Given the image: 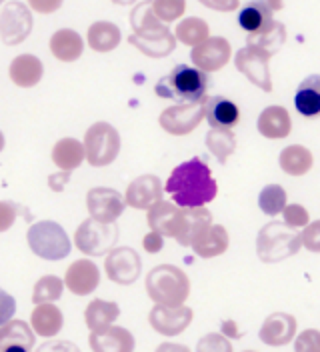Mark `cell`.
<instances>
[{"label": "cell", "mask_w": 320, "mask_h": 352, "mask_svg": "<svg viewBox=\"0 0 320 352\" xmlns=\"http://www.w3.org/2000/svg\"><path fill=\"white\" fill-rule=\"evenodd\" d=\"M164 190L178 206H204L218 195V182L213 178L209 164L194 156L172 170Z\"/></svg>", "instance_id": "cell-1"}, {"label": "cell", "mask_w": 320, "mask_h": 352, "mask_svg": "<svg viewBox=\"0 0 320 352\" xmlns=\"http://www.w3.org/2000/svg\"><path fill=\"white\" fill-rule=\"evenodd\" d=\"M209 90V72L196 66L178 65L172 68L167 76H162L154 92L160 98L178 100V102H198L206 98Z\"/></svg>", "instance_id": "cell-2"}, {"label": "cell", "mask_w": 320, "mask_h": 352, "mask_svg": "<svg viewBox=\"0 0 320 352\" xmlns=\"http://www.w3.org/2000/svg\"><path fill=\"white\" fill-rule=\"evenodd\" d=\"M147 292L154 305H184L191 294V280L178 266L160 264L147 274Z\"/></svg>", "instance_id": "cell-3"}, {"label": "cell", "mask_w": 320, "mask_h": 352, "mask_svg": "<svg viewBox=\"0 0 320 352\" xmlns=\"http://www.w3.org/2000/svg\"><path fill=\"white\" fill-rule=\"evenodd\" d=\"M302 248L299 230L290 228L286 222L273 220L264 224L256 236V254L262 263H282L295 256Z\"/></svg>", "instance_id": "cell-4"}, {"label": "cell", "mask_w": 320, "mask_h": 352, "mask_svg": "<svg viewBox=\"0 0 320 352\" xmlns=\"http://www.w3.org/2000/svg\"><path fill=\"white\" fill-rule=\"evenodd\" d=\"M26 241L30 250L44 261H63L70 254L72 242L58 222L41 220L28 228Z\"/></svg>", "instance_id": "cell-5"}, {"label": "cell", "mask_w": 320, "mask_h": 352, "mask_svg": "<svg viewBox=\"0 0 320 352\" xmlns=\"http://www.w3.org/2000/svg\"><path fill=\"white\" fill-rule=\"evenodd\" d=\"M83 144L90 166H108L120 154V134L108 122H94L86 131Z\"/></svg>", "instance_id": "cell-6"}, {"label": "cell", "mask_w": 320, "mask_h": 352, "mask_svg": "<svg viewBox=\"0 0 320 352\" xmlns=\"http://www.w3.org/2000/svg\"><path fill=\"white\" fill-rule=\"evenodd\" d=\"M118 241V228L114 222H100L96 219H86L74 234V244L81 252L88 256H100L114 248Z\"/></svg>", "instance_id": "cell-7"}, {"label": "cell", "mask_w": 320, "mask_h": 352, "mask_svg": "<svg viewBox=\"0 0 320 352\" xmlns=\"http://www.w3.org/2000/svg\"><path fill=\"white\" fill-rule=\"evenodd\" d=\"M32 12L19 0L6 2L0 6V41L6 46L24 43L32 32Z\"/></svg>", "instance_id": "cell-8"}, {"label": "cell", "mask_w": 320, "mask_h": 352, "mask_svg": "<svg viewBox=\"0 0 320 352\" xmlns=\"http://www.w3.org/2000/svg\"><path fill=\"white\" fill-rule=\"evenodd\" d=\"M270 58L273 54L246 44L235 54V66L240 74H244L256 88L264 92H273V78H270Z\"/></svg>", "instance_id": "cell-9"}, {"label": "cell", "mask_w": 320, "mask_h": 352, "mask_svg": "<svg viewBox=\"0 0 320 352\" xmlns=\"http://www.w3.org/2000/svg\"><path fill=\"white\" fill-rule=\"evenodd\" d=\"M204 100L180 102V104H174L171 109H164L160 112L158 124L162 126V131L169 132L172 136H186V134H191L192 131L198 129V124L204 118Z\"/></svg>", "instance_id": "cell-10"}, {"label": "cell", "mask_w": 320, "mask_h": 352, "mask_svg": "<svg viewBox=\"0 0 320 352\" xmlns=\"http://www.w3.org/2000/svg\"><path fill=\"white\" fill-rule=\"evenodd\" d=\"M140 270H142V261L138 252L130 246L112 248L105 261V272H107L108 280L116 285L127 286L136 283V278L140 276Z\"/></svg>", "instance_id": "cell-11"}, {"label": "cell", "mask_w": 320, "mask_h": 352, "mask_svg": "<svg viewBox=\"0 0 320 352\" xmlns=\"http://www.w3.org/2000/svg\"><path fill=\"white\" fill-rule=\"evenodd\" d=\"M233 46L224 36H209L206 41L192 46V65L204 72H218L231 63Z\"/></svg>", "instance_id": "cell-12"}, {"label": "cell", "mask_w": 320, "mask_h": 352, "mask_svg": "<svg viewBox=\"0 0 320 352\" xmlns=\"http://www.w3.org/2000/svg\"><path fill=\"white\" fill-rule=\"evenodd\" d=\"M194 312L192 308L184 305L167 307V305H156L150 310L149 322L152 329L162 336H178L191 327Z\"/></svg>", "instance_id": "cell-13"}, {"label": "cell", "mask_w": 320, "mask_h": 352, "mask_svg": "<svg viewBox=\"0 0 320 352\" xmlns=\"http://www.w3.org/2000/svg\"><path fill=\"white\" fill-rule=\"evenodd\" d=\"M86 206H88V212L92 219L100 220V222H116V219H120L125 212L127 200L114 188L96 186V188L88 190Z\"/></svg>", "instance_id": "cell-14"}, {"label": "cell", "mask_w": 320, "mask_h": 352, "mask_svg": "<svg viewBox=\"0 0 320 352\" xmlns=\"http://www.w3.org/2000/svg\"><path fill=\"white\" fill-rule=\"evenodd\" d=\"M128 43L132 44L136 50H140L145 56H149V58H164V56H169V54L174 52L178 41L174 36V32H171V28L164 24L162 28L147 32V34L132 32L128 36Z\"/></svg>", "instance_id": "cell-15"}, {"label": "cell", "mask_w": 320, "mask_h": 352, "mask_svg": "<svg viewBox=\"0 0 320 352\" xmlns=\"http://www.w3.org/2000/svg\"><path fill=\"white\" fill-rule=\"evenodd\" d=\"M162 195H164V186H162L160 178L154 175H142L128 184L125 200L132 208L149 210L152 204L162 200Z\"/></svg>", "instance_id": "cell-16"}, {"label": "cell", "mask_w": 320, "mask_h": 352, "mask_svg": "<svg viewBox=\"0 0 320 352\" xmlns=\"http://www.w3.org/2000/svg\"><path fill=\"white\" fill-rule=\"evenodd\" d=\"M258 336L268 346H284L297 336V318L288 312H273L262 322Z\"/></svg>", "instance_id": "cell-17"}, {"label": "cell", "mask_w": 320, "mask_h": 352, "mask_svg": "<svg viewBox=\"0 0 320 352\" xmlns=\"http://www.w3.org/2000/svg\"><path fill=\"white\" fill-rule=\"evenodd\" d=\"M100 285V270L98 266L83 258V261H76L68 266L66 270V276H64V286H68V290L76 296H86L90 292H94Z\"/></svg>", "instance_id": "cell-18"}, {"label": "cell", "mask_w": 320, "mask_h": 352, "mask_svg": "<svg viewBox=\"0 0 320 352\" xmlns=\"http://www.w3.org/2000/svg\"><path fill=\"white\" fill-rule=\"evenodd\" d=\"M147 222H149L150 230H156L162 236L176 239L180 230V222H182V206H178L176 202L158 200L149 208Z\"/></svg>", "instance_id": "cell-19"}, {"label": "cell", "mask_w": 320, "mask_h": 352, "mask_svg": "<svg viewBox=\"0 0 320 352\" xmlns=\"http://www.w3.org/2000/svg\"><path fill=\"white\" fill-rule=\"evenodd\" d=\"M90 349L96 352H130L134 349V336L122 327H105L90 330L88 336Z\"/></svg>", "instance_id": "cell-20"}, {"label": "cell", "mask_w": 320, "mask_h": 352, "mask_svg": "<svg viewBox=\"0 0 320 352\" xmlns=\"http://www.w3.org/2000/svg\"><path fill=\"white\" fill-rule=\"evenodd\" d=\"M228 244H231L228 230L222 224H211L192 241L191 246L200 258H216L228 250Z\"/></svg>", "instance_id": "cell-21"}, {"label": "cell", "mask_w": 320, "mask_h": 352, "mask_svg": "<svg viewBox=\"0 0 320 352\" xmlns=\"http://www.w3.org/2000/svg\"><path fill=\"white\" fill-rule=\"evenodd\" d=\"M34 346L32 327L24 320H8L0 327V351L2 352H28Z\"/></svg>", "instance_id": "cell-22"}, {"label": "cell", "mask_w": 320, "mask_h": 352, "mask_svg": "<svg viewBox=\"0 0 320 352\" xmlns=\"http://www.w3.org/2000/svg\"><path fill=\"white\" fill-rule=\"evenodd\" d=\"M213 224V214L204 206H182V222L174 241L180 246H191L192 241Z\"/></svg>", "instance_id": "cell-23"}, {"label": "cell", "mask_w": 320, "mask_h": 352, "mask_svg": "<svg viewBox=\"0 0 320 352\" xmlns=\"http://www.w3.org/2000/svg\"><path fill=\"white\" fill-rule=\"evenodd\" d=\"M258 132L264 136V138H270V140H280V138H286L290 131H292V120H290V114L284 107H266V109L260 112L258 116Z\"/></svg>", "instance_id": "cell-24"}, {"label": "cell", "mask_w": 320, "mask_h": 352, "mask_svg": "<svg viewBox=\"0 0 320 352\" xmlns=\"http://www.w3.org/2000/svg\"><path fill=\"white\" fill-rule=\"evenodd\" d=\"M50 52L61 63H74L85 52V41L83 36L72 28H61L50 36Z\"/></svg>", "instance_id": "cell-25"}, {"label": "cell", "mask_w": 320, "mask_h": 352, "mask_svg": "<svg viewBox=\"0 0 320 352\" xmlns=\"http://www.w3.org/2000/svg\"><path fill=\"white\" fill-rule=\"evenodd\" d=\"M204 118L211 129H235L240 120V110L233 100L224 96H213L204 100Z\"/></svg>", "instance_id": "cell-26"}, {"label": "cell", "mask_w": 320, "mask_h": 352, "mask_svg": "<svg viewBox=\"0 0 320 352\" xmlns=\"http://www.w3.org/2000/svg\"><path fill=\"white\" fill-rule=\"evenodd\" d=\"M10 80L21 88L36 87L43 80L44 65L34 54H21L10 63Z\"/></svg>", "instance_id": "cell-27"}, {"label": "cell", "mask_w": 320, "mask_h": 352, "mask_svg": "<svg viewBox=\"0 0 320 352\" xmlns=\"http://www.w3.org/2000/svg\"><path fill=\"white\" fill-rule=\"evenodd\" d=\"M295 107L304 118H319L320 116V74L306 76L297 88Z\"/></svg>", "instance_id": "cell-28"}, {"label": "cell", "mask_w": 320, "mask_h": 352, "mask_svg": "<svg viewBox=\"0 0 320 352\" xmlns=\"http://www.w3.org/2000/svg\"><path fill=\"white\" fill-rule=\"evenodd\" d=\"M273 22H275V10L266 4V0H253L238 12V24L246 34L260 32Z\"/></svg>", "instance_id": "cell-29"}, {"label": "cell", "mask_w": 320, "mask_h": 352, "mask_svg": "<svg viewBox=\"0 0 320 352\" xmlns=\"http://www.w3.org/2000/svg\"><path fill=\"white\" fill-rule=\"evenodd\" d=\"M63 312L61 308L54 307L52 302H43V305H34V310L30 314V324L36 334H41L44 338H52L56 336L63 329Z\"/></svg>", "instance_id": "cell-30"}, {"label": "cell", "mask_w": 320, "mask_h": 352, "mask_svg": "<svg viewBox=\"0 0 320 352\" xmlns=\"http://www.w3.org/2000/svg\"><path fill=\"white\" fill-rule=\"evenodd\" d=\"M120 41H122V32L114 22H94L86 32V43L94 52H110L120 44Z\"/></svg>", "instance_id": "cell-31"}, {"label": "cell", "mask_w": 320, "mask_h": 352, "mask_svg": "<svg viewBox=\"0 0 320 352\" xmlns=\"http://www.w3.org/2000/svg\"><path fill=\"white\" fill-rule=\"evenodd\" d=\"M278 164L282 173H286L288 176H304L306 173H310L314 164V156L302 144H290L282 148V153L278 156Z\"/></svg>", "instance_id": "cell-32"}, {"label": "cell", "mask_w": 320, "mask_h": 352, "mask_svg": "<svg viewBox=\"0 0 320 352\" xmlns=\"http://www.w3.org/2000/svg\"><path fill=\"white\" fill-rule=\"evenodd\" d=\"M85 144L76 138H63L52 146V162L61 170H74L85 162Z\"/></svg>", "instance_id": "cell-33"}, {"label": "cell", "mask_w": 320, "mask_h": 352, "mask_svg": "<svg viewBox=\"0 0 320 352\" xmlns=\"http://www.w3.org/2000/svg\"><path fill=\"white\" fill-rule=\"evenodd\" d=\"M120 316V307L116 302H108V300H92L85 310V322L90 330L105 329L116 322V318Z\"/></svg>", "instance_id": "cell-34"}, {"label": "cell", "mask_w": 320, "mask_h": 352, "mask_svg": "<svg viewBox=\"0 0 320 352\" xmlns=\"http://www.w3.org/2000/svg\"><path fill=\"white\" fill-rule=\"evenodd\" d=\"M286 43V26L282 22H273L266 28H262L260 32L255 34H246V44L262 48L266 52H270L273 56L280 50V46Z\"/></svg>", "instance_id": "cell-35"}, {"label": "cell", "mask_w": 320, "mask_h": 352, "mask_svg": "<svg viewBox=\"0 0 320 352\" xmlns=\"http://www.w3.org/2000/svg\"><path fill=\"white\" fill-rule=\"evenodd\" d=\"M174 36L178 43L186 44V46H196L211 36V26L206 24V21H202L198 16H191V19H184L176 24Z\"/></svg>", "instance_id": "cell-36"}, {"label": "cell", "mask_w": 320, "mask_h": 352, "mask_svg": "<svg viewBox=\"0 0 320 352\" xmlns=\"http://www.w3.org/2000/svg\"><path fill=\"white\" fill-rule=\"evenodd\" d=\"M206 146L218 158L220 164H226V160L236 151V136L231 129H213L206 134Z\"/></svg>", "instance_id": "cell-37"}, {"label": "cell", "mask_w": 320, "mask_h": 352, "mask_svg": "<svg viewBox=\"0 0 320 352\" xmlns=\"http://www.w3.org/2000/svg\"><path fill=\"white\" fill-rule=\"evenodd\" d=\"M167 22H162L152 10V0H145V2H136V6L130 12V26L132 32L136 34H147L152 30L162 28Z\"/></svg>", "instance_id": "cell-38"}, {"label": "cell", "mask_w": 320, "mask_h": 352, "mask_svg": "<svg viewBox=\"0 0 320 352\" xmlns=\"http://www.w3.org/2000/svg\"><path fill=\"white\" fill-rule=\"evenodd\" d=\"M286 198H288V195H286V190L280 184H268L258 195V206H260V210L264 214L277 217V214H280L284 210V206L288 204Z\"/></svg>", "instance_id": "cell-39"}, {"label": "cell", "mask_w": 320, "mask_h": 352, "mask_svg": "<svg viewBox=\"0 0 320 352\" xmlns=\"http://www.w3.org/2000/svg\"><path fill=\"white\" fill-rule=\"evenodd\" d=\"M64 280H61L58 276L46 274L43 276L32 290V302L34 305H43V302H54L63 296Z\"/></svg>", "instance_id": "cell-40"}, {"label": "cell", "mask_w": 320, "mask_h": 352, "mask_svg": "<svg viewBox=\"0 0 320 352\" xmlns=\"http://www.w3.org/2000/svg\"><path fill=\"white\" fill-rule=\"evenodd\" d=\"M152 10L162 22H174L184 16L186 0H152Z\"/></svg>", "instance_id": "cell-41"}, {"label": "cell", "mask_w": 320, "mask_h": 352, "mask_svg": "<svg viewBox=\"0 0 320 352\" xmlns=\"http://www.w3.org/2000/svg\"><path fill=\"white\" fill-rule=\"evenodd\" d=\"M282 220L290 228L299 230V228H304L310 222V217H308V210L302 204H286L284 210H282Z\"/></svg>", "instance_id": "cell-42"}, {"label": "cell", "mask_w": 320, "mask_h": 352, "mask_svg": "<svg viewBox=\"0 0 320 352\" xmlns=\"http://www.w3.org/2000/svg\"><path fill=\"white\" fill-rule=\"evenodd\" d=\"M295 349L299 352H320V330L308 329L295 336Z\"/></svg>", "instance_id": "cell-43"}, {"label": "cell", "mask_w": 320, "mask_h": 352, "mask_svg": "<svg viewBox=\"0 0 320 352\" xmlns=\"http://www.w3.org/2000/svg\"><path fill=\"white\" fill-rule=\"evenodd\" d=\"M302 246L310 252H320V220L308 222L300 232Z\"/></svg>", "instance_id": "cell-44"}, {"label": "cell", "mask_w": 320, "mask_h": 352, "mask_svg": "<svg viewBox=\"0 0 320 352\" xmlns=\"http://www.w3.org/2000/svg\"><path fill=\"white\" fill-rule=\"evenodd\" d=\"M198 351H233V344H231V338H226L222 332L220 334H206L200 342H198Z\"/></svg>", "instance_id": "cell-45"}, {"label": "cell", "mask_w": 320, "mask_h": 352, "mask_svg": "<svg viewBox=\"0 0 320 352\" xmlns=\"http://www.w3.org/2000/svg\"><path fill=\"white\" fill-rule=\"evenodd\" d=\"M21 212V206L10 200H0V232H6Z\"/></svg>", "instance_id": "cell-46"}, {"label": "cell", "mask_w": 320, "mask_h": 352, "mask_svg": "<svg viewBox=\"0 0 320 352\" xmlns=\"http://www.w3.org/2000/svg\"><path fill=\"white\" fill-rule=\"evenodd\" d=\"M14 312H17V300L6 290L0 288V327L8 322L14 316Z\"/></svg>", "instance_id": "cell-47"}, {"label": "cell", "mask_w": 320, "mask_h": 352, "mask_svg": "<svg viewBox=\"0 0 320 352\" xmlns=\"http://www.w3.org/2000/svg\"><path fill=\"white\" fill-rule=\"evenodd\" d=\"M28 8L39 12V14H52L63 6L64 0H26Z\"/></svg>", "instance_id": "cell-48"}, {"label": "cell", "mask_w": 320, "mask_h": 352, "mask_svg": "<svg viewBox=\"0 0 320 352\" xmlns=\"http://www.w3.org/2000/svg\"><path fill=\"white\" fill-rule=\"evenodd\" d=\"M198 2L216 12H235L240 4V0H198Z\"/></svg>", "instance_id": "cell-49"}, {"label": "cell", "mask_w": 320, "mask_h": 352, "mask_svg": "<svg viewBox=\"0 0 320 352\" xmlns=\"http://www.w3.org/2000/svg\"><path fill=\"white\" fill-rule=\"evenodd\" d=\"M142 246H145V250H147L149 254H156V252H160L162 246H164V236H162L160 232H156V230H150L149 234L142 239Z\"/></svg>", "instance_id": "cell-50"}, {"label": "cell", "mask_w": 320, "mask_h": 352, "mask_svg": "<svg viewBox=\"0 0 320 352\" xmlns=\"http://www.w3.org/2000/svg\"><path fill=\"white\" fill-rule=\"evenodd\" d=\"M68 180H70V170H63V173H58V175L48 176V186H50L54 192H63L64 186L68 184Z\"/></svg>", "instance_id": "cell-51"}, {"label": "cell", "mask_w": 320, "mask_h": 352, "mask_svg": "<svg viewBox=\"0 0 320 352\" xmlns=\"http://www.w3.org/2000/svg\"><path fill=\"white\" fill-rule=\"evenodd\" d=\"M220 332H222L226 338H231V340H233V338L236 340V338H240V336H242V332L238 330V324H236L235 320H224V322H222V327H220Z\"/></svg>", "instance_id": "cell-52"}, {"label": "cell", "mask_w": 320, "mask_h": 352, "mask_svg": "<svg viewBox=\"0 0 320 352\" xmlns=\"http://www.w3.org/2000/svg\"><path fill=\"white\" fill-rule=\"evenodd\" d=\"M266 4L275 10V12H278V10H282V6H284V0H266Z\"/></svg>", "instance_id": "cell-53"}, {"label": "cell", "mask_w": 320, "mask_h": 352, "mask_svg": "<svg viewBox=\"0 0 320 352\" xmlns=\"http://www.w3.org/2000/svg\"><path fill=\"white\" fill-rule=\"evenodd\" d=\"M110 2H114L118 6H128V4H136L138 0H110Z\"/></svg>", "instance_id": "cell-54"}, {"label": "cell", "mask_w": 320, "mask_h": 352, "mask_svg": "<svg viewBox=\"0 0 320 352\" xmlns=\"http://www.w3.org/2000/svg\"><path fill=\"white\" fill-rule=\"evenodd\" d=\"M4 151V134H2V131H0V153Z\"/></svg>", "instance_id": "cell-55"}, {"label": "cell", "mask_w": 320, "mask_h": 352, "mask_svg": "<svg viewBox=\"0 0 320 352\" xmlns=\"http://www.w3.org/2000/svg\"><path fill=\"white\" fill-rule=\"evenodd\" d=\"M4 2H6V0H0V6H2V4H4Z\"/></svg>", "instance_id": "cell-56"}]
</instances>
